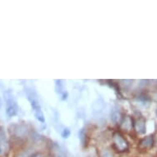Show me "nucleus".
<instances>
[{
    "label": "nucleus",
    "mask_w": 157,
    "mask_h": 157,
    "mask_svg": "<svg viewBox=\"0 0 157 157\" xmlns=\"http://www.w3.org/2000/svg\"><path fill=\"white\" fill-rule=\"evenodd\" d=\"M2 107V100H1V97H0V109Z\"/></svg>",
    "instance_id": "obj_10"
},
{
    "label": "nucleus",
    "mask_w": 157,
    "mask_h": 157,
    "mask_svg": "<svg viewBox=\"0 0 157 157\" xmlns=\"http://www.w3.org/2000/svg\"><path fill=\"white\" fill-rule=\"evenodd\" d=\"M5 100H6V113L7 115L11 118L15 116L17 113V106L14 100V96L11 91H8L5 93Z\"/></svg>",
    "instance_id": "obj_2"
},
{
    "label": "nucleus",
    "mask_w": 157,
    "mask_h": 157,
    "mask_svg": "<svg viewBox=\"0 0 157 157\" xmlns=\"http://www.w3.org/2000/svg\"><path fill=\"white\" fill-rule=\"evenodd\" d=\"M111 120L113 122V123H116V122L119 121V118H120V113H119V109L117 108H113L111 109Z\"/></svg>",
    "instance_id": "obj_5"
},
{
    "label": "nucleus",
    "mask_w": 157,
    "mask_h": 157,
    "mask_svg": "<svg viewBox=\"0 0 157 157\" xmlns=\"http://www.w3.org/2000/svg\"><path fill=\"white\" fill-rule=\"evenodd\" d=\"M27 96H28V100L31 102V105L32 107L36 118L40 122L44 123V113L42 112L41 107L40 105V102H39L36 93L32 90H27Z\"/></svg>",
    "instance_id": "obj_1"
},
{
    "label": "nucleus",
    "mask_w": 157,
    "mask_h": 157,
    "mask_svg": "<svg viewBox=\"0 0 157 157\" xmlns=\"http://www.w3.org/2000/svg\"><path fill=\"white\" fill-rule=\"evenodd\" d=\"M113 142L116 148L119 151H124L128 147V142L119 133H115L113 135Z\"/></svg>",
    "instance_id": "obj_3"
},
{
    "label": "nucleus",
    "mask_w": 157,
    "mask_h": 157,
    "mask_svg": "<svg viewBox=\"0 0 157 157\" xmlns=\"http://www.w3.org/2000/svg\"><path fill=\"white\" fill-rule=\"evenodd\" d=\"M101 157H113V155L111 154L109 151H104L103 154H102V156Z\"/></svg>",
    "instance_id": "obj_9"
},
{
    "label": "nucleus",
    "mask_w": 157,
    "mask_h": 157,
    "mask_svg": "<svg viewBox=\"0 0 157 157\" xmlns=\"http://www.w3.org/2000/svg\"><path fill=\"white\" fill-rule=\"evenodd\" d=\"M153 145V139L151 136L145 138L143 141H142L141 142V146H142L143 148H150V147H152Z\"/></svg>",
    "instance_id": "obj_6"
},
{
    "label": "nucleus",
    "mask_w": 157,
    "mask_h": 157,
    "mask_svg": "<svg viewBox=\"0 0 157 157\" xmlns=\"http://www.w3.org/2000/svg\"><path fill=\"white\" fill-rule=\"evenodd\" d=\"M70 136V130L68 128H64L62 132V136L63 138H67Z\"/></svg>",
    "instance_id": "obj_8"
},
{
    "label": "nucleus",
    "mask_w": 157,
    "mask_h": 157,
    "mask_svg": "<svg viewBox=\"0 0 157 157\" xmlns=\"http://www.w3.org/2000/svg\"><path fill=\"white\" fill-rule=\"evenodd\" d=\"M136 128L137 131H139L141 133H143L145 132V124L143 121H138L136 123Z\"/></svg>",
    "instance_id": "obj_7"
},
{
    "label": "nucleus",
    "mask_w": 157,
    "mask_h": 157,
    "mask_svg": "<svg viewBox=\"0 0 157 157\" xmlns=\"http://www.w3.org/2000/svg\"><path fill=\"white\" fill-rule=\"evenodd\" d=\"M104 109H105V103L102 100L98 99L92 105V112L95 116L101 115L103 113Z\"/></svg>",
    "instance_id": "obj_4"
},
{
    "label": "nucleus",
    "mask_w": 157,
    "mask_h": 157,
    "mask_svg": "<svg viewBox=\"0 0 157 157\" xmlns=\"http://www.w3.org/2000/svg\"><path fill=\"white\" fill-rule=\"evenodd\" d=\"M1 151H1V149H0V153H1Z\"/></svg>",
    "instance_id": "obj_11"
}]
</instances>
